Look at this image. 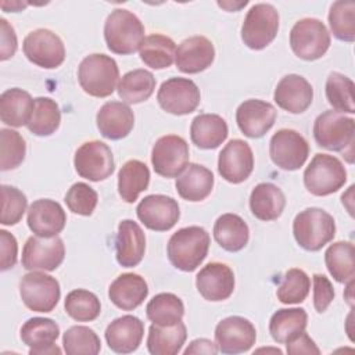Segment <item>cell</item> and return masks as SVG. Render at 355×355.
Wrapping results in <instances>:
<instances>
[{
	"instance_id": "6da1fadb",
	"label": "cell",
	"mask_w": 355,
	"mask_h": 355,
	"mask_svg": "<svg viewBox=\"0 0 355 355\" xmlns=\"http://www.w3.org/2000/svg\"><path fill=\"white\" fill-rule=\"evenodd\" d=\"M313 137L318 146L343 153L345 159L354 162L355 119L345 116L343 112L327 110L318 115L313 122Z\"/></svg>"
},
{
	"instance_id": "7a4b0ae2",
	"label": "cell",
	"mask_w": 355,
	"mask_h": 355,
	"mask_svg": "<svg viewBox=\"0 0 355 355\" xmlns=\"http://www.w3.org/2000/svg\"><path fill=\"white\" fill-rule=\"evenodd\" d=\"M209 234L204 227L187 226L175 232L166 245L169 262L179 270H196L208 255Z\"/></svg>"
},
{
	"instance_id": "3957f363",
	"label": "cell",
	"mask_w": 355,
	"mask_h": 355,
	"mask_svg": "<svg viewBox=\"0 0 355 355\" xmlns=\"http://www.w3.org/2000/svg\"><path fill=\"white\" fill-rule=\"evenodd\" d=\"M104 39L112 53L121 55L133 54L144 40V26L132 11L115 8L105 19Z\"/></svg>"
},
{
	"instance_id": "277c9868",
	"label": "cell",
	"mask_w": 355,
	"mask_h": 355,
	"mask_svg": "<svg viewBox=\"0 0 355 355\" xmlns=\"http://www.w3.org/2000/svg\"><path fill=\"white\" fill-rule=\"evenodd\" d=\"M119 68L116 61L107 54H90L78 68V80L85 93L93 97H108L116 89Z\"/></svg>"
},
{
	"instance_id": "5b68a950",
	"label": "cell",
	"mask_w": 355,
	"mask_h": 355,
	"mask_svg": "<svg viewBox=\"0 0 355 355\" xmlns=\"http://www.w3.org/2000/svg\"><path fill=\"white\" fill-rule=\"evenodd\" d=\"M293 234L301 248L319 251L334 239L336 222L324 209L306 208L294 218Z\"/></svg>"
},
{
	"instance_id": "8992f818",
	"label": "cell",
	"mask_w": 355,
	"mask_h": 355,
	"mask_svg": "<svg viewBox=\"0 0 355 355\" xmlns=\"http://www.w3.org/2000/svg\"><path fill=\"white\" fill-rule=\"evenodd\" d=\"M345 182V166L334 155L318 153L304 171V184L306 190L318 197L338 191Z\"/></svg>"
},
{
	"instance_id": "52a82bcc",
	"label": "cell",
	"mask_w": 355,
	"mask_h": 355,
	"mask_svg": "<svg viewBox=\"0 0 355 355\" xmlns=\"http://www.w3.org/2000/svg\"><path fill=\"white\" fill-rule=\"evenodd\" d=\"M330 33L318 18H302L290 31L293 53L305 61H315L326 54L330 47Z\"/></svg>"
},
{
	"instance_id": "ba28073f",
	"label": "cell",
	"mask_w": 355,
	"mask_h": 355,
	"mask_svg": "<svg viewBox=\"0 0 355 355\" xmlns=\"http://www.w3.org/2000/svg\"><path fill=\"white\" fill-rule=\"evenodd\" d=\"M279 31V12L268 3L254 4L243 22L241 40L251 50H262L273 42Z\"/></svg>"
},
{
	"instance_id": "9c48e42d",
	"label": "cell",
	"mask_w": 355,
	"mask_h": 355,
	"mask_svg": "<svg viewBox=\"0 0 355 355\" xmlns=\"http://www.w3.org/2000/svg\"><path fill=\"white\" fill-rule=\"evenodd\" d=\"M19 295L25 306L33 312H51L61 297L60 283L43 272L31 270L19 282Z\"/></svg>"
},
{
	"instance_id": "30bf717a",
	"label": "cell",
	"mask_w": 355,
	"mask_h": 355,
	"mask_svg": "<svg viewBox=\"0 0 355 355\" xmlns=\"http://www.w3.org/2000/svg\"><path fill=\"white\" fill-rule=\"evenodd\" d=\"M22 50L31 62L46 69L57 68L65 60V47L61 37L44 28L29 32L24 39Z\"/></svg>"
},
{
	"instance_id": "8fae6325",
	"label": "cell",
	"mask_w": 355,
	"mask_h": 355,
	"mask_svg": "<svg viewBox=\"0 0 355 355\" xmlns=\"http://www.w3.org/2000/svg\"><path fill=\"white\" fill-rule=\"evenodd\" d=\"M269 155L272 162L280 169L297 171L309 155V144L297 130L280 129L269 141Z\"/></svg>"
},
{
	"instance_id": "7c38bea8",
	"label": "cell",
	"mask_w": 355,
	"mask_h": 355,
	"mask_svg": "<svg viewBox=\"0 0 355 355\" xmlns=\"http://www.w3.org/2000/svg\"><path fill=\"white\" fill-rule=\"evenodd\" d=\"M151 164L157 175L178 178L189 165V144L178 135L159 137L153 146Z\"/></svg>"
},
{
	"instance_id": "4fadbf2b",
	"label": "cell",
	"mask_w": 355,
	"mask_h": 355,
	"mask_svg": "<svg viewBox=\"0 0 355 355\" xmlns=\"http://www.w3.org/2000/svg\"><path fill=\"white\" fill-rule=\"evenodd\" d=\"M73 165L80 178L92 182L110 178L115 169L111 148L100 140L83 143L75 153Z\"/></svg>"
},
{
	"instance_id": "5bb4252c",
	"label": "cell",
	"mask_w": 355,
	"mask_h": 355,
	"mask_svg": "<svg viewBox=\"0 0 355 355\" xmlns=\"http://www.w3.org/2000/svg\"><path fill=\"white\" fill-rule=\"evenodd\" d=\"M157 101L159 107L173 115H187L196 111L201 101L200 89L187 78H171L158 89Z\"/></svg>"
},
{
	"instance_id": "9a60e30c",
	"label": "cell",
	"mask_w": 355,
	"mask_h": 355,
	"mask_svg": "<svg viewBox=\"0 0 355 355\" xmlns=\"http://www.w3.org/2000/svg\"><path fill=\"white\" fill-rule=\"evenodd\" d=\"M65 257V245L62 239L31 236L22 248V266L26 270L57 269Z\"/></svg>"
},
{
	"instance_id": "2e32d148",
	"label": "cell",
	"mask_w": 355,
	"mask_h": 355,
	"mask_svg": "<svg viewBox=\"0 0 355 355\" xmlns=\"http://www.w3.org/2000/svg\"><path fill=\"white\" fill-rule=\"evenodd\" d=\"M257 340L255 326L243 316L222 319L215 327V341L222 354L247 352Z\"/></svg>"
},
{
	"instance_id": "e0dca14e",
	"label": "cell",
	"mask_w": 355,
	"mask_h": 355,
	"mask_svg": "<svg viewBox=\"0 0 355 355\" xmlns=\"http://www.w3.org/2000/svg\"><path fill=\"white\" fill-rule=\"evenodd\" d=\"M136 214L139 220L150 230L166 232L172 229L180 218L179 204L175 198L164 194H150L144 197Z\"/></svg>"
},
{
	"instance_id": "ac0fdd59",
	"label": "cell",
	"mask_w": 355,
	"mask_h": 355,
	"mask_svg": "<svg viewBox=\"0 0 355 355\" xmlns=\"http://www.w3.org/2000/svg\"><path fill=\"white\" fill-rule=\"evenodd\" d=\"M254 169V154L241 139L230 140L219 153L218 172L229 183L239 184L248 179Z\"/></svg>"
},
{
	"instance_id": "d6986e66",
	"label": "cell",
	"mask_w": 355,
	"mask_h": 355,
	"mask_svg": "<svg viewBox=\"0 0 355 355\" xmlns=\"http://www.w3.org/2000/svg\"><path fill=\"white\" fill-rule=\"evenodd\" d=\"M276 110L263 100L250 98L241 103L236 111V122L241 133L250 139L262 137L275 123Z\"/></svg>"
},
{
	"instance_id": "ffe728a7",
	"label": "cell",
	"mask_w": 355,
	"mask_h": 355,
	"mask_svg": "<svg viewBox=\"0 0 355 355\" xmlns=\"http://www.w3.org/2000/svg\"><path fill=\"white\" fill-rule=\"evenodd\" d=\"M196 287L207 301L227 300L234 290V273L226 263L209 262L197 273Z\"/></svg>"
},
{
	"instance_id": "44dd1931",
	"label": "cell",
	"mask_w": 355,
	"mask_h": 355,
	"mask_svg": "<svg viewBox=\"0 0 355 355\" xmlns=\"http://www.w3.org/2000/svg\"><path fill=\"white\" fill-rule=\"evenodd\" d=\"M58 336V324L49 318H31L22 324L19 331V337L29 347L31 355L61 354V349L54 344Z\"/></svg>"
},
{
	"instance_id": "7402d4cb",
	"label": "cell",
	"mask_w": 355,
	"mask_h": 355,
	"mask_svg": "<svg viewBox=\"0 0 355 355\" xmlns=\"http://www.w3.org/2000/svg\"><path fill=\"white\" fill-rule=\"evenodd\" d=\"M26 222L36 236L54 237L65 227L67 215L57 201L40 198L29 205Z\"/></svg>"
},
{
	"instance_id": "603a6c76",
	"label": "cell",
	"mask_w": 355,
	"mask_h": 355,
	"mask_svg": "<svg viewBox=\"0 0 355 355\" xmlns=\"http://www.w3.org/2000/svg\"><path fill=\"white\" fill-rule=\"evenodd\" d=\"M273 98L282 110L291 114H302L312 104L313 89L304 76L290 73L279 80Z\"/></svg>"
},
{
	"instance_id": "cb8c5ba5",
	"label": "cell",
	"mask_w": 355,
	"mask_h": 355,
	"mask_svg": "<svg viewBox=\"0 0 355 355\" xmlns=\"http://www.w3.org/2000/svg\"><path fill=\"white\" fill-rule=\"evenodd\" d=\"M215 58L212 42L205 36H191L184 39L176 49L175 62L183 73H198L205 71Z\"/></svg>"
},
{
	"instance_id": "d4e9b609",
	"label": "cell",
	"mask_w": 355,
	"mask_h": 355,
	"mask_svg": "<svg viewBox=\"0 0 355 355\" xmlns=\"http://www.w3.org/2000/svg\"><path fill=\"white\" fill-rule=\"evenodd\" d=\"M144 336V323L133 315L114 319L105 329V341L114 352L130 354L139 348Z\"/></svg>"
},
{
	"instance_id": "484cf974",
	"label": "cell",
	"mask_w": 355,
	"mask_h": 355,
	"mask_svg": "<svg viewBox=\"0 0 355 355\" xmlns=\"http://www.w3.org/2000/svg\"><path fill=\"white\" fill-rule=\"evenodd\" d=\"M96 122L101 136L110 140H121L132 132L135 114L132 108L122 101H108L100 107Z\"/></svg>"
},
{
	"instance_id": "4316f807",
	"label": "cell",
	"mask_w": 355,
	"mask_h": 355,
	"mask_svg": "<svg viewBox=\"0 0 355 355\" xmlns=\"http://www.w3.org/2000/svg\"><path fill=\"white\" fill-rule=\"evenodd\" d=\"M116 261L123 268L137 266L146 251V236L137 222L125 219L118 225L115 240Z\"/></svg>"
},
{
	"instance_id": "83f0119b",
	"label": "cell",
	"mask_w": 355,
	"mask_h": 355,
	"mask_svg": "<svg viewBox=\"0 0 355 355\" xmlns=\"http://www.w3.org/2000/svg\"><path fill=\"white\" fill-rule=\"evenodd\" d=\"M148 295V286L144 277L137 273L119 275L108 288L111 302L122 311H133L144 302Z\"/></svg>"
},
{
	"instance_id": "f1b7e54d",
	"label": "cell",
	"mask_w": 355,
	"mask_h": 355,
	"mask_svg": "<svg viewBox=\"0 0 355 355\" xmlns=\"http://www.w3.org/2000/svg\"><path fill=\"white\" fill-rule=\"evenodd\" d=\"M175 186L178 194L183 200L191 202L202 201L212 191L214 173L200 164H189L176 178Z\"/></svg>"
},
{
	"instance_id": "f546056e",
	"label": "cell",
	"mask_w": 355,
	"mask_h": 355,
	"mask_svg": "<svg viewBox=\"0 0 355 355\" xmlns=\"http://www.w3.org/2000/svg\"><path fill=\"white\" fill-rule=\"evenodd\" d=\"M229 129L226 121L216 114H200L191 121L190 139L202 150L219 147L227 137Z\"/></svg>"
},
{
	"instance_id": "4dcf8cb0",
	"label": "cell",
	"mask_w": 355,
	"mask_h": 355,
	"mask_svg": "<svg viewBox=\"0 0 355 355\" xmlns=\"http://www.w3.org/2000/svg\"><path fill=\"white\" fill-rule=\"evenodd\" d=\"M286 207L284 193L273 183L257 184L250 196V209L259 220L277 219Z\"/></svg>"
},
{
	"instance_id": "1f68e13d",
	"label": "cell",
	"mask_w": 355,
	"mask_h": 355,
	"mask_svg": "<svg viewBox=\"0 0 355 355\" xmlns=\"http://www.w3.org/2000/svg\"><path fill=\"white\" fill-rule=\"evenodd\" d=\"M35 107V100L31 94L19 87L7 89L0 96V118L1 122L19 128L28 125Z\"/></svg>"
},
{
	"instance_id": "d6a6232c",
	"label": "cell",
	"mask_w": 355,
	"mask_h": 355,
	"mask_svg": "<svg viewBox=\"0 0 355 355\" xmlns=\"http://www.w3.org/2000/svg\"><path fill=\"white\" fill-rule=\"evenodd\" d=\"M214 239L223 250L237 252L247 245L250 229L241 216L236 214H223L214 225Z\"/></svg>"
},
{
	"instance_id": "836d02e7",
	"label": "cell",
	"mask_w": 355,
	"mask_h": 355,
	"mask_svg": "<svg viewBox=\"0 0 355 355\" xmlns=\"http://www.w3.org/2000/svg\"><path fill=\"white\" fill-rule=\"evenodd\" d=\"M187 338V329L183 322L172 326L153 323L148 329L147 349L151 355H176Z\"/></svg>"
},
{
	"instance_id": "e575fe53",
	"label": "cell",
	"mask_w": 355,
	"mask_h": 355,
	"mask_svg": "<svg viewBox=\"0 0 355 355\" xmlns=\"http://www.w3.org/2000/svg\"><path fill=\"white\" fill-rule=\"evenodd\" d=\"M308 315L304 308H284L276 311L269 322V333L279 344H286L305 331Z\"/></svg>"
},
{
	"instance_id": "d590c367",
	"label": "cell",
	"mask_w": 355,
	"mask_h": 355,
	"mask_svg": "<svg viewBox=\"0 0 355 355\" xmlns=\"http://www.w3.org/2000/svg\"><path fill=\"white\" fill-rule=\"evenodd\" d=\"M150 169L139 159L126 161L118 172V193L125 202H135L139 194L147 190Z\"/></svg>"
},
{
	"instance_id": "8d00e7d4",
	"label": "cell",
	"mask_w": 355,
	"mask_h": 355,
	"mask_svg": "<svg viewBox=\"0 0 355 355\" xmlns=\"http://www.w3.org/2000/svg\"><path fill=\"white\" fill-rule=\"evenodd\" d=\"M140 60L153 69H164L173 64L176 55L175 42L159 33H153L144 37L139 49Z\"/></svg>"
},
{
	"instance_id": "74e56055",
	"label": "cell",
	"mask_w": 355,
	"mask_h": 355,
	"mask_svg": "<svg viewBox=\"0 0 355 355\" xmlns=\"http://www.w3.org/2000/svg\"><path fill=\"white\" fill-rule=\"evenodd\" d=\"M118 96L128 104H139L150 98L155 89V78L147 69L126 72L118 83Z\"/></svg>"
},
{
	"instance_id": "f35d334b",
	"label": "cell",
	"mask_w": 355,
	"mask_h": 355,
	"mask_svg": "<svg viewBox=\"0 0 355 355\" xmlns=\"http://www.w3.org/2000/svg\"><path fill=\"white\" fill-rule=\"evenodd\" d=\"M355 248L349 241H337L324 252V263L329 273L338 283H348L355 275Z\"/></svg>"
},
{
	"instance_id": "ab89813d",
	"label": "cell",
	"mask_w": 355,
	"mask_h": 355,
	"mask_svg": "<svg viewBox=\"0 0 355 355\" xmlns=\"http://www.w3.org/2000/svg\"><path fill=\"white\" fill-rule=\"evenodd\" d=\"M147 318L159 326H172L182 322L184 315L183 301L172 293L154 295L146 306Z\"/></svg>"
},
{
	"instance_id": "60d3db41",
	"label": "cell",
	"mask_w": 355,
	"mask_h": 355,
	"mask_svg": "<svg viewBox=\"0 0 355 355\" xmlns=\"http://www.w3.org/2000/svg\"><path fill=\"white\" fill-rule=\"evenodd\" d=\"M61 122V111L58 104L50 97L35 98V107L26 128L36 136L53 135Z\"/></svg>"
},
{
	"instance_id": "b9f144b4",
	"label": "cell",
	"mask_w": 355,
	"mask_h": 355,
	"mask_svg": "<svg viewBox=\"0 0 355 355\" xmlns=\"http://www.w3.org/2000/svg\"><path fill=\"white\" fill-rule=\"evenodd\" d=\"M64 308L67 315L76 322H92L97 319L101 312V304L97 295L83 288H76L68 293Z\"/></svg>"
},
{
	"instance_id": "7bdbcfd3",
	"label": "cell",
	"mask_w": 355,
	"mask_h": 355,
	"mask_svg": "<svg viewBox=\"0 0 355 355\" xmlns=\"http://www.w3.org/2000/svg\"><path fill=\"white\" fill-rule=\"evenodd\" d=\"M326 98L334 111L354 114V82L340 72H331L326 80Z\"/></svg>"
},
{
	"instance_id": "ee69618b",
	"label": "cell",
	"mask_w": 355,
	"mask_h": 355,
	"mask_svg": "<svg viewBox=\"0 0 355 355\" xmlns=\"http://www.w3.org/2000/svg\"><path fill=\"white\" fill-rule=\"evenodd\" d=\"M329 25L338 40H355V3L349 0L334 1L329 11Z\"/></svg>"
},
{
	"instance_id": "f6af8a7d",
	"label": "cell",
	"mask_w": 355,
	"mask_h": 355,
	"mask_svg": "<svg viewBox=\"0 0 355 355\" xmlns=\"http://www.w3.org/2000/svg\"><path fill=\"white\" fill-rule=\"evenodd\" d=\"M64 351L68 355H96L101 349V341L96 331L87 326H72L62 336Z\"/></svg>"
},
{
	"instance_id": "bcb514c9",
	"label": "cell",
	"mask_w": 355,
	"mask_h": 355,
	"mask_svg": "<svg viewBox=\"0 0 355 355\" xmlns=\"http://www.w3.org/2000/svg\"><path fill=\"white\" fill-rule=\"evenodd\" d=\"M309 276L298 268H291L284 273L282 283L277 287L276 295L282 304H300L309 294Z\"/></svg>"
},
{
	"instance_id": "7dc6e473",
	"label": "cell",
	"mask_w": 355,
	"mask_h": 355,
	"mask_svg": "<svg viewBox=\"0 0 355 355\" xmlns=\"http://www.w3.org/2000/svg\"><path fill=\"white\" fill-rule=\"evenodd\" d=\"M0 169L10 171L19 166L26 154L24 137L12 129L0 130Z\"/></svg>"
},
{
	"instance_id": "c3c4849f",
	"label": "cell",
	"mask_w": 355,
	"mask_h": 355,
	"mask_svg": "<svg viewBox=\"0 0 355 355\" xmlns=\"http://www.w3.org/2000/svg\"><path fill=\"white\" fill-rule=\"evenodd\" d=\"M1 216L0 222L4 226L17 225L26 211V196L14 186L3 184L1 187Z\"/></svg>"
},
{
	"instance_id": "681fc988",
	"label": "cell",
	"mask_w": 355,
	"mask_h": 355,
	"mask_svg": "<svg viewBox=\"0 0 355 355\" xmlns=\"http://www.w3.org/2000/svg\"><path fill=\"white\" fill-rule=\"evenodd\" d=\"M64 201L71 212L82 216H90L97 207L98 196L87 183L78 182L68 189Z\"/></svg>"
},
{
	"instance_id": "f907efd6",
	"label": "cell",
	"mask_w": 355,
	"mask_h": 355,
	"mask_svg": "<svg viewBox=\"0 0 355 355\" xmlns=\"http://www.w3.org/2000/svg\"><path fill=\"white\" fill-rule=\"evenodd\" d=\"M334 300V288L331 282L324 275H313V306L319 313H323Z\"/></svg>"
},
{
	"instance_id": "816d5d0a",
	"label": "cell",
	"mask_w": 355,
	"mask_h": 355,
	"mask_svg": "<svg viewBox=\"0 0 355 355\" xmlns=\"http://www.w3.org/2000/svg\"><path fill=\"white\" fill-rule=\"evenodd\" d=\"M0 269L7 270L17 263L18 244L17 239L4 229L0 230Z\"/></svg>"
},
{
	"instance_id": "f5cc1de1",
	"label": "cell",
	"mask_w": 355,
	"mask_h": 355,
	"mask_svg": "<svg viewBox=\"0 0 355 355\" xmlns=\"http://www.w3.org/2000/svg\"><path fill=\"white\" fill-rule=\"evenodd\" d=\"M0 32H1V46H0V60L6 61L12 57L17 51V35L12 28L7 22V19L0 18Z\"/></svg>"
},
{
	"instance_id": "db71d44e",
	"label": "cell",
	"mask_w": 355,
	"mask_h": 355,
	"mask_svg": "<svg viewBox=\"0 0 355 355\" xmlns=\"http://www.w3.org/2000/svg\"><path fill=\"white\" fill-rule=\"evenodd\" d=\"M287 345V354L291 355H300V354H320V349L316 347L315 341L305 333L302 331L300 336L293 338L291 341L286 343Z\"/></svg>"
},
{
	"instance_id": "11a10c76",
	"label": "cell",
	"mask_w": 355,
	"mask_h": 355,
	"mask_svg": "<svg viewBox=\"0 0 355 355\" xmlns=\"http://www.w3.org/2000/svg\"><path fill=\"white\" fill-rule=\"evenodd\" d=\"M218 345L215 343H212L211 340L207 338H197L193 340L189 347L183 351L184 355L189 354H208V355H215L218 352Z\"/></svg>"
},
{
	"instance_id": "9f6ffc18",
	"label": "cell",
	"mask_w": 355,
	"mask_h": 355,
	"mask_svg": "<svg viewBox=\"0 0 355 355\" xmlns=\"http://www.w3.org/2000/svg\"><path fill=\"white\" fill-rule=\"evenodd\" d=\"M26 6H28L26 3H21V1H11V4L6 3V1L1 3V8H3L4 11H14V12L21 11V10L25 8Z\"/></svg>"
}]
</instances>
